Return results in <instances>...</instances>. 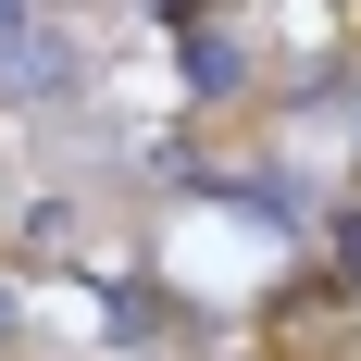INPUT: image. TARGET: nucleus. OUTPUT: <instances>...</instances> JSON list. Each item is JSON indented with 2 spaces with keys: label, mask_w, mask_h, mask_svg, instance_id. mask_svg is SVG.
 <instances>
[{
  "label": "nucleus",
  "mask_w": 361,
  "mask_h": 361,
  "mask_svg": "<svg viewBox=\"0 0 361 361\" xmlns=\"http://www.w3.org/2000/svg\"><path fill=\"white\" fill-rule=\"evenodd\" d=\"M0 336H13V287H0Z\"/></svg>",
  "instance_id": "3"
},
{
  "label": "nucleus",
  "mask_w": 361,
  "mask_h": 361,
  "mask_svg": "<svg viewBox=\"0 0 361 361\" xmlns=\"http://www.w3.org/2000/svg\"><path fill=\"white\" fill-rule=\"evenodd\" d=\"M87 87V63H75V37L63 25H0V100H75Z\"/></svg>",
  "instance_id": "1"
},
{
  "label": "nucleus",
  "mask_w": 361,
  "mask_h": 361,
  "mask_svg": "<svg viewBox=\"0 0 361 361\" xmlns=\"http://www.w3.org/2000/svg\"><path fill=\"white\" fill-rule=\"evenodd\" d=\"M0 25H25V0H0Z\"/></svg>",
  "instance_id": "2"
}]
</instances>
